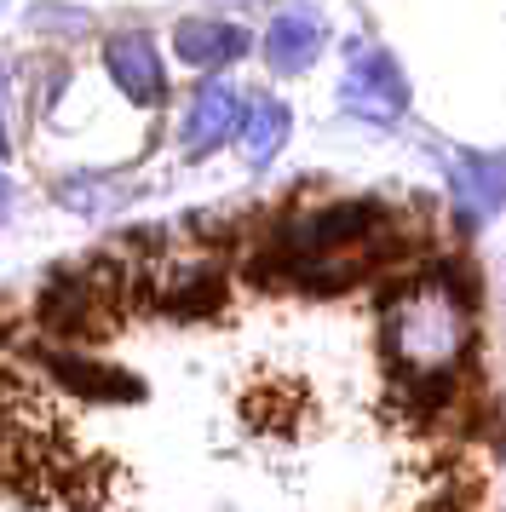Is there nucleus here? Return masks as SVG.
<instances>
[{
    "label": "nucleus",
    "instance_id": "f257e3e1",
    "mask_svg": "<svg viewBox=\"0 0 506 512\" xmlns=\"http://www.w3.org/2000/svg\"><path fill=\"white\" fill-rule=\"evenodd\" d=\"M466 340H472V317L449 282H420L386 305V351L409 403H420V409H437L449 397Z\"/></svg>",
    "mask_w": 506,
    "mask_h": 512
},
{
    "label": "nucleus",
    "instance_id": "f03ea898",
    "mask_svg": "<svg viewBox=\"0 0 506 512\" xmlns=\"http://www.w3.org/2000/svg\"><path fill=\"white\" fill-rule=\"evenodd\" d=\"M345 110L363 121H397L409 110V75L380 47H351L345 58Z\"/></svg>",
    "mask_w": 506,
    "mask_h": 512
},
{
    "label": "nucleus",
    "instance_id": "7ed1b4c3",
    "mask_svg": "<svg viewBox=\"0 0 506 512\" xmlns=\"http://www.w3.org/2000/svg\"><path fill=\"white\" fill-rule=\"evenodd\" d=\"M242 93L230 87V81H202L196 93H190V110H184V127H179V144L190 162H202L213 156L219 144H230L242 133Z\"/></svg>",
    "mask_w": 506,
    "mask_h": 512
},
{
    "label": "nucleus",
    "instance_id": "20e7f679",
    "mask_svg": "<svg viewBox=\"0 0 506 512\" xmlns=\"http://www.w3.org/2000/svg\"><path fill=\"white\" fill-rule=\"evenodd\" d=\"M104 70H110V81L127 93V104H138V110H156L161 98H167V70H161V52L150 35H115L110 47H104Z\"/></svg>",
    "mask_w": 506,
    "mask_h": 512
},
{
    "label": "nucleus",
    "instance_id": "39448f33",
    "mask_svg": "<svg viewBox=\"0 0 506 512\" xmlns=\"http://www.w3.org/2000/svg\"><path fill=\"white\" fill-rule=\"evenodd\" d=\"M322 52V18L311 6H288V12H276L271 29H265V64L276 75H299L311 70Z\"/></svg>",
    "mask_w": 506,
    "mask_h": 512
},
{
    "label": "nucleus",
    "instance_id": "423d86ee",
    "mask_svg": "<svg viewBox=\"0 0 506 512\" xmlns=\"http://www.w3.org/2000/svg\"><path fill=\"white\" fill-rule=\"evenodd\" d=\"M173 52L190 70H225L248 52V29L219 24V18H184V24H173Z\"/></svg>",
    "mask_w": 506,
    "mask_h": 512
},
{
    "label": "nucleus",
    "instance_id": "0eeeda50",
    "mask_svg": "<svg viewBox=\"0 0 506 512\" xmlns=\"http://www.w3.org/2000/svg\"><path fill=\"white\" fill-rule=\"evenodd\" d=\"M455 202L466 213H495L506 202V156H478V150H460L455 156Z\"/></svg>",
    "mask_w": 506,
    "mask_h": 512
},
{
    "label": "nucleus",
    "instance_id": "6e6552de",
    "mask_svg": "<svg viewBox=\"0 0 506 512\" xmlns=\"http://www.w3.org/2000/svg\"><path fill=\"white\" fill-rule=\"evenodd\" d=\"M288 127H294V116H288V104L282 98H259V104H248V116H242V162L248 167H265L288 144Z\"/></svg>",
    "mask_w": 506,
    "mask_h": 512
},
{
    "label": "nucleus",
    "instance_id": "1a4fd4ad",
    "mask_svg": "<svg viewBox=\"0 0 506 512\" xmlns=\"http://www.w3.org/2000/svg\"><path fill=\"white\" fill-rule=\"evenodd\" d=\"M0 156H6V133H0Z\"/></svg>",
    "mask_w": 506,
    "mask_h": 512
}]
</instances>
